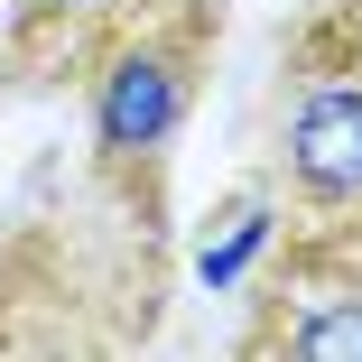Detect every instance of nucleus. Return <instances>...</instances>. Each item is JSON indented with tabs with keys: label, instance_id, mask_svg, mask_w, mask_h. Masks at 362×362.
<instances>
[{
	"label": "nucleus",
	"instance_id": "nucleus-1",
	"mask_svg": "<svg viewBox=\"0 0 362 362\" xmlns=\"http://www.w3.org/2000/svg\"><path fill=\"white\" fill-rule=\"evenodd\" d=\"M288 168L316 195H362V93H344V84L307 93L288 121Z\"/></svg>",
	"mask_w": 362,
	"mask_h": 362
},
{
	"label": "nucleus",
	"instance_id": "nucleus-2",
	"mask_svg": "<svg viewBox=\"0 0 362 362\" xmlns=\"http://www.w3.org/2000/svg\"><path fill=\"white\" fill-rule=\"evenodd\" d=\"M177 65L168 56H130L121 75H112V93H103V149H158L168 139V121H177Z\"/></svg>",
	"mask_w": 362,
	"mask_h": 362
},
{
	"label": "nucleus",
	"instance_id": "nucleus-3",
	"mask_svg": "<svg viewBox=\"0 0 362 362\" xmlns=\"http://www.w3.org/2000/svg\"><path fill=\"white\" fill-rule=\"evenodd\" d=\"M298 353H316V362H344V353H362V298H325L316 316H298V334H288Z\"/></svg>",
	"mask_w": 362,
	"mask_h": 362
},
{
	"label": "nucleus",
	"instance_id": "nucleus-4",
	"mask_svg": "<svg viewBox=\"0 0 362 362\" xmlns=\"http://www.w3.org/2000/svg\"><path fill=\"white\" fill-rule=\"evenodd\" d=\"M56 10H93V0H56Z\"/></svg>",
	"mask_w": 362,
	"mask_h": 362
}]
</instances>
